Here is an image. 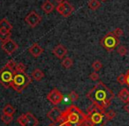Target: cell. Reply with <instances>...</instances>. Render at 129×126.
Instances as JSON below:
<instances>
[{"instance_id": "obj_1", "label": "cell", "mask_w": 129, "mask_h": 126, "mask_svg": "<svg viewBox=\"0 0 129 126\" xmlns=\"http://www.w3.org/2000/svg\"><path fill=\"white\" fill-rule=\"evenodd\" d=\"M114 97V93L102 81H99L87 94V98L92 104L96 105L103 109H106L111 106Z\"/></svg>"}, {"instance_id": "obj_2", "label": "cell", "mask_w": 129, "mask_h": 126, "mask_svg": "<svg viewBox=\"0 0 129 126\" xmlns=\"http://www.w3.org/2000/svg\"><path fill=\"white\" fill-rule=\"evenodd\" d=\"M87 120V115L84 114L77 106L71 105L63 111L60 122L67 126H82Z\"/></svg>"}, {"instance_id": "obj_3", "label": "cell", "mask_w": 129, "mask_h": 126, "mask_svg": "<svg viewBox=\"0 0 129 126\" xmlns=\"http://www.w3.org/2000/svg\"><path fill=\"white\" fill-rule=\"evenodd\" d=\"M87 120L85 124L88 126H104L108 122L105 115V109L91 104L87 109Z\"/></svg>"}, {"instance_id": "obj_4", "label": "cell", "mask_w": 129, "mask_h": 126, "mask_svg": "<svg viewBox=\"0 0 129 126\" xmlns=\"http://www.w3.org/2000/svg\"><path fill=\"white\" fill-rule=\"evenodd\" d=\"M32 77H30L25 71H14L13 79L12 82L11 87L17 93H22L32 82Z\"/></svg>"}, {"instance_id": "obj_5", "label": "cell", "mask_w": 129, "mask_h": 126, "mask_svg": "<svg viewBox=\"0 0 129 126\" xmlns=\"http://www.w3.org/2000/svg\"><path fill=\"white\" fill-rule=\"evenodd\" d=\"M100 44L108 52H112L116 48H118L120 44L119 38L116 36L113 32H110L106 34L102 40L100 41Z\"/></svg>"}, {"instance_id": "obj_6", "label": "cell", "mask_w": 129, "mask_h": 126, "mask_svg": "<svg viewBox=\"0 0 129 126\" xmlns=\"http://www.w3.org/2000/svg\"><path fill=\"white\" fill-rule=\"evenodd\" d=\"M15 69L6 64L3 68L0 69V84L5 87V88H9L11 87L12 82L13 79V75H14Z\"/></svg>"}, {"instance_id": "obj_7", "label": "cell", "mask_w": 129, "mask_h": 126, "mask_svg": "<svg viewBox=\"0 0 129 126\" xmlns=\"http://www.w3.org/2000/svg\"><path fill=\"white\" fill-rule=\"evenodd\" d=\"M17 122L21 126H37L39 123L38 119L30 112H27L19 116Z\"/></svg>"}, {"instance_id": "obj_8", "label": "cell", "mask_w": 129, "mask_h": 126, "mask_svg": "<svg viewBox=\"0 0 129 126\" xmlns=\"http://www.w3.org/2000/svg\"><path fill=\"white\" fill-rule=\"evenodd\" d=\"M63 99H64V96H63L62 93L57 88L52 89L47 95V100L54 106H57L59 103L62 102Z\"/></svg>"}, {"instance_id": "obj_9", "label": "cell", "mask_w": 129, "mask_h": 126, "mask_svg": "<svg viewBox=\"0 0 129 126\" xmlns=\"http://www.w3.org/2000/svg\"><path fill=\"white\" fill-rule=\"evenodd\" d=\"M18 48L19 45L12 39H8L5 41H2V45H1V49L3 50V51L9 56L13 55L18 50Z\"/></svg>"}, {"instance_id": "obj_10", "label": "cell", "mask_w": 129, "mask_h": 126, "mask_svg": "<svg viewBox=\"0 0 129 126\" xmlns=\"http://www.w3.org/2000/svg\"><path fill=\"white\" fill-rule=\"evenodd\" d=\"M25 21L29 27H36V26H38L42 21V17L38 14L37 13L32 11L25 17Z\"/></svg>"}, {"instance_id": "obj_11", "label": "cell", "mask_w": 129, "mask_h": 126, "mask_svg": "<svg viewBox=\"0 0 129 126\" xmlns=\"http://www.w3.org/2000/svg\"><path fill=\"white\" fill-rule=\"evenodd\" d=\"M62 115H63V112L61 111L57 107L55 106L53 108H51V109L47 113L46 115L52 122H60Z\"/></svg>"}, {"instance_id": "obj_12", "label": "cell", "mask_w": 129, "mask_h": 126, "mask_svg": "<svg viewBox=\"0 0 129 126\" xmlns=\"http://www.w3.org/2000/svg\"><path fill=\"white\" fill-rule=\"evenodd\" d=\"M52 53L58 59H63L67 54V49L62 44H58L52 50Z\"/></svg>"}, {"instance_id": "obj_13", "label": "cell", "mask_w": 129, "mask_h": 126, "mask_svg": "<svg viewBox=\"0 0 129 126\" xmlns=\"http://www.w3.org/2000/svg\"><path fill=\"white\" fill-rule=\"evenodd\" d=\"M28 51H29V53L33 56V57H36V58H37L38 57H40V56L43 53V49L42 48L38 43H35L34 44H32V46L29 47Z\"/></svg>"}, {"instance_id": "obj_14", "label": "cell", "mask_w": 129, "mask_h": 126, "mask_svg": "<svg viewBox=\"0 0 129 126\" xmlns=\"http://www.w3.org/2000/svg\"><path fill=\"white\" fill-rule=\"evenodd\" d=\"M118 97L122 102L127 103L129 100V90L127 88H123L119 91L118 94Z\"/></svg>"}, {"instance_id": "obj_15", "label": "cell", "mask_w": 129, "mask_h": 126, "mask_svg": "<svg viewBox=\"0 0 129 126\" xmlns=\"http://www.w3.org/2000/svg\"><path fill=\"white\" fill-rule=\"evenodd\" d=\"M74 10H75L74 6H73V5H71L68 1H67L66 7H64V10L63 11V13H62V14H61V15H62L64 18H67V17H69L73 13H74Z\"/></svg>"}, {"instance_id": "obj_16", "label": "cell", "mask_w": 129, "mask_h": 126, "mask_svg": "<svg viewBox=\"0 0 129 126\" xmlns=\"http://www.w3.org/2000/svg\"><path fill=\"white\" fill-rule=\"evenodd\" d=\"M44 73L42 70H40L39 68H36L31 73V77L33 79H35L36 81H41L43 78H44Z\"/></svg>"}, {"instance_id": "obj_17", "label": "cell", "mask_w": 129, "mask_h": 126, "mask_svg": "<svg viewBox=\"0 0 129 126\" xmlns=\"http://www.w3.org/2000/svg\"><path fill=\"white\" fill-rule=\"evenodd\" d=\"M42 9H43V11L45 13H51L52 12H53V10L55 9V6H54V5L52 4L50 1H49V0H46V1H44L43 2V4L42 5Z\"/></svg>"}, {"instance_id": "obj_18", "label": "cell", "mask_w": 129, "mask_h": 126, "mask_svg": "<svg viewBox=\"0 0 129 126\" xmlns=\"http://www.w3.org/2000/svg\"><path fill=\"white\" fill-rule=\"evenodd\" d=\"M1 30L9 31V32L13 30V26L6 19H2L0 20V31Z\"/></svg>"}, {"instance_id": "obj_19", "label": "cell", "mask_w": 129, "mask_h": 126, "mask_svg": "<svg viewBox=\"0 0 129 126\" xmlns=\"http://www.w3.org/2000/svg\"><path fill=\"white\" fill-rule=\"evenodd\" d=\"M88 6L92 11H96L101 6V3L99 0H89L88 2Z\"/></svg>"}, {"instance_id": "obj_20", "label": "cell", "mask_w": 129, "mask_h": 126, "mask_svg": "<svg viewBox=\"0 0 129 126\" xmlns=\"http://www.w3.org/2000/svg\"><path fill=\"white\" fill-rule=\"evenodd\" d=\"M61 64H62L63 67L66 68V69H70V68L73 67V65H74V61H73V59L70 58V57H64V58L63 59Z\"/></svg>"}, {"instance_id": "obj_21", "label": "cell", "mask_w": 129, "mask_h": 126, "mask_svg": "<svg viewBox=\"0 0 129 126\" xmlns=\"http://www.w3.org/2000/svg\"><path fill=\"white\" fill-rule=\"evenodd\" d=\"M15 113V108L11 104H6L3 108V114L9 115H13Z\"/></svg>"}, {"instance_id": "obj_22", "label": "cell", "mask_w": 129, "mask_h": 126, "mask_svg": "<svg viewBox=\"0 0 129 126\" xmlns=\"http://www.w3.org/2000/svg\"><path fill=\"white\" fill-rule=\"evenodd\" d=\"M11 32H9V31L1 30L0 31V41H5L8 39H11Z\"/></svg>"}, {"instance_id": "obj_23", "label": "cell", "mask_w": 129, "mask_h": 126, "mask_svg": "<svg viewBox=\"0 0 129 126\" xmlns=\"http://www.w3.org/2000/svg\"><path fill=\"white\" fill-rule=\"evenodd\" d=\"M1 120L4 122L5 124H10L13 120V115H6V114H2L1 115Z\"/></svg>"}, {"instance_id": "obj_24", "label": "cell", "mask_w": 129, "mask_h": 126, "mask_svg": "<svg viewBox=\"0 0 129 126\" xmlns=\"http://www.w3.org/2000/svg\"><path fill=\"white\" fill-rule=\"evenodd\" d=\"M117 52H118V55L121 56V57H125V56H126L127 53H128V50H127V48L125 46L120 45V46H118V48H117Z\"/></svg>"}, {"instance_id": "obj_25", "label": "cell", "mask_w": 129, "mask_h": 126, "mask_svg": "<svg viewBox=\"0 0 129 126\" xmlns=\"http://www.w3.org/2000/svg\"><path fill=\"white\" fill-rule=\"evenodd\" d=\"M105 115H106V119H107V121H111L112 119H114L115 117H116L117 113L113 109H110L109 111L105 112Z\"/></svg>"}, {"instance_id": "obj_26", "label": "cell", "mask_w": 129, "mask_h": 126, "mask_svg": "<svg viewBox=\"0 0 129 126\" xmlns=\"http://www.w3.org/2000/svg\"><path fill=\"white\" fill-rule=\"evenodd\" d=\"M92 68H93L94 71H100V70L103 68V64H102V62H101V61H99V60L94 61L93 64H92Z\"/></svg>"}, {"instance_id": "obj_27", "label": "cell", "mask_w": 129, "mask_h": 126, "mask_svg": "<svg viewBox=\"0 0 129 126\" xmlns=\"http://www.w3.org/2000/svg\"><path fill=\"white\" fill-rule=\"evenodd\" d=\"M69 99L72 102H75L77 101V100L79 99V94L75 92V91H72V92L69 94Z\"/></svg>"}, {"instance_id": "obj_28", "label": "cell", "mask_w": 129, "mask_h": 126, "mask_svg": "<svg viewBox=\"0 0 129 126\" xmlns=\"http://www.w3.org/2000/svg\"><path fill=\"white\" fill-rule=\"evenodd\" d=\"M117 81L120 84V85H125V74H119L118 77H117Z\"/></svg>"}, {"instance_id": "obj_29", "label": "cell", "mask_w": 129, "mask_h": 126, "mask_svg": "<svg viewBox=\"0 0 129 126\" xmlns=\"http://www.w3.org/2000/svg\"><path fill=\"white\" fill-rule=\"evenodd\" d=\"M26 70V65L23 63H18L16 64L15 66V71H25Z\"/></svg>"}, {"instance_id": "obj_30", "label": "cell", "mask_w": 129, "mask_h": 126, "mask_svg": "<svg viewBox=\"0 0 129 126\" xmlns=\"http://www.w3.org/2000/svg\"><path fill=\"white\" fill-rule=\"evenodd\" d=\"M89 78L92 81H97L99 79V74L97 73V71H93L92 73H90Z\"/></svg>"}, {"instance_id": "obj_31", "label": "cell", "mask_w": 129, "mask_h": 126, "mask_svg": "<svg viewBox=\"0 0 129 126\" xmlns=\"http://www.w3.org/2000/svg\"><path fill=\"white\" fill-rule=\"evenodd\" d=\"M113 34H115L116 36H118V38L120 37V36H123L124 34V31L122 30L120 27H117V28L114 29V31H113Z\"/></svg>"}, {"instance_id": "obj_32", "label": "cell", "mask_w": 129, "mask_h": 126, "mask_svg": "<svg viewBox=\"0 0 129 126\" xmlns=\"http://www.w3.org/2000/svg\"><path fill=\"white\" fill-rule=\"evenodd\" d=\"M125 85H127V87H129V71H127L125 74Z\"/></svg>"}, {"instance_id": "obj_33", "label": "cell", "mask_w": 129, "mask_h": 126, "mask_svg": "<svg viewBox=\"0 0 129 126\" xmlns=\"http://www.w3.org/2000/svg\"><path fill=\"white\" fill-rule=\"evenodd\" d=\"M124 109H125V111L129 115V103H126V104L124 106Z\"/></svg>"}, {"instance_id": "obj_34", "label": "cell", "mask_w": 129, "mask_h": 126, "mask_svg": "<svg viewBox=\"0 0 129 126\" xmlns=\"http://www.w3.org/2000/svg\"><path fill=\"white\" fill-rule=\"evenodd\" d=\"M48 126H60V122H52V123L49 124Z\"/></svg>"}, {"instance_id": "obj_35", "label": "cell", "mask_w": 129, "mask_h": 126, "mask_svg": "<svg viewBox=\"0 0 129 126\" xmlns=\"http://www.w3.org/2000/svg\"><path fill=\"white\" fill-rule=\"evenodd\" d=\"M56 2L57 3H58V4H61V3H63V2H64L66 0H55Z\"/></svg>"}, {"instance_id": "obj_36", "label": "cell", "mask_w": 129, "mask_h": 126, "mask_svg": "<svg viewBox=\"0 0 129 126\" xmlns=\"http://www.w3.org/2000/svg\"><path fill=\"white\" fill-rule=\"evenodd\" d=\"M60 126H67L66 124L64 123V122H60Z\"/></svg>"}, {"instance_id": "obj_37", "label": "cell", "mask_w": 129, "mask_h": 126, "mask_svg": "<svg viewBox=\"0 0 129 126\" xmlns=\"http://www.w3.org/2000/svg\"><path fill=\"white\" fill-rule=\"evenodd\" d=\"M101 1H102V2H106L107 0H101Z\"/></svg>"}, {"instance_id": "obj_38", "label": "cell", "mask_w": 129, "mask_h": 126, "mask_svg": "<svg viewBox=\"0 0 129 126\" xmlns=\"http://www.w3.org/2000/svg\"><path fill=\"white\" fill-rule=\"evenodd\" d=\"M82 126H88V125H87V124H83Z\"/></svg>"}, {"instance_id": "obj_39", "label": "cell", "mask_w": 129, "mask_h": 126, "mask_svg": "<svg viewBox=\"0 0 129 126\" xmlns=\"http://www.w3.org/2000/svg\"><path fill=\"white\" fill-rule=\"evenodd\" d=\"M127 103H129V100H128V102H127Z\"/></svg>"}, {"instance_id": "obj_40", "label": "cell", "mask_w": 129, "mask_h": 126, "mask_svg": "<svg viewBox=\"0 0 129 126\" xmlns=\"http://www.w3.org/2000/svg\"><path fill=\"white\" fill-rule=\"evenodd\" d=\"M129 71V70H128V71Z\"/></svg>"}]
</instances>
